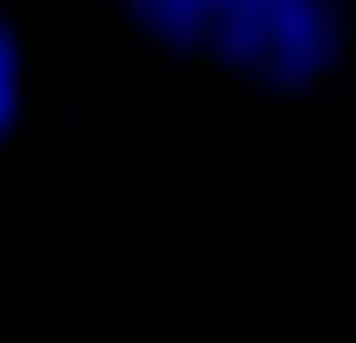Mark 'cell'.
<instances>
[{"instance_id": "obj_2", "label": "cell", "mask_w": 356, "mask_h": 343, "mask_svg": "<svg viewBox=\"0 0 356 343\" xmlns=\"http://www.w3.org/2000/svg\"><path fill=\"white\" fill-rule=\"evenodd\" d=\"M53 119V40L26 0H0V172L20 166Z\"/></svg>"}, {"instance_id": "obj_1", "label": "cell", "mask_w": 356, "mask_h": 343, "mask_svg": "<svg viewBox=\"0 0 356 343\" xmlns=\"http://www.w3.org/2000/svg\"><path fill=\"white\" fill-rule=\"evenodd\" d=\"M152 53L257 93H310L343 60V0H113Z\"/></svg>"}]
</instances>
